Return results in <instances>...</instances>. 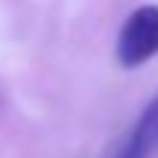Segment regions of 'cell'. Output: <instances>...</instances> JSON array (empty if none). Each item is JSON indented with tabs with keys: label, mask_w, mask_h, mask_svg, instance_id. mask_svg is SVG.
<instances>
[{
	"label": "cell",
	"mask_w": 158,
	"mask_h": 158,
	"mask_svg": "<svg viewBox=\"0 0 158 158\" xmlns=\"http://www.w3.org/2000/svg\"><path fill=\"white\" fill-rule=\"evenodd\" d=\"M158 56V6H138L117 35V59L123 68H141Z\"/></svg>",
	"instance_id": "cell-1"
},
{
	"label": "cell",
	"mask_w": 158,
	"mask_h": 158,
	"mask_svg": "<svg viewBox=\"0 0 158 158\" xmlns=\"http://www.w3.org/2000/svg\"><path fill=\"white\" fill-rule=\"evenodd\" d=\"M155 147H158V94L152 97V102L143 108L138 123L132 126V132L123 141L117 158H149Z\"/></svg>",
	"instance_id": "cell-2"
}]
</instances>
